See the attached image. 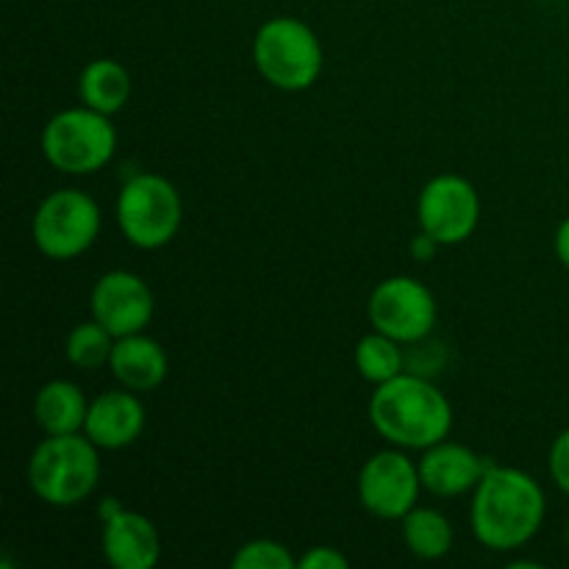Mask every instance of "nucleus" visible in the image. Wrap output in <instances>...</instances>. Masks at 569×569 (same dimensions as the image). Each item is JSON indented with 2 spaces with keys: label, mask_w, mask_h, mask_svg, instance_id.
<instances>
[{
  "label": "nucleus",
  "mask_w": 569,
  "mask_h": 569,
  "mask_svg": "<svg viewBox=\"0 0 569 569\" xmlns=\"http://www.w3.org/2000/svg\"><path fill=\"white\" fill-rule=\"evenodd\" d=\"M372 331L403 342H420L437 326V300L431 289L411 276H392L372 289L367 300Z\"/></svg>",
  "instance_id": "8"
},
{
  "label": "nucleus",
  "mask_w": 569,
  "mask_h": 569,
  "mask_svg": "<svg viewBox=\"0 0 569 569\" xmlns=\"http://www.w3.org/2000/svg\"><path fill=\"white\" fill-rule=\"evenodd\" d=\"M100 226L103 217L94 198L81 189H56L33 211L31 237L42 256L70 261L92 248Z\"/></svg>",
  "instance_id": "7"
},
{
  "label": "nucleus",
  "mask_w": 569,
  "mask_h": 569,
  "mask_svg": "<svg viewBox=\"0 0 569 569\" xmlns=\"http://www.w3.org/2000/svg\"><path fill=\"white\" fill-rule=\"evenodd\" d=\"M420 467L400 450L370 456L359 472V500L378 520H403L420 500Z\"/></svg>",
  "instance_id": "10"
},
{
  "label": "nucleus",
  "mask_w": 569,
  "mask_h": 569,
  "mask_svg": "<svg viewBox=\"0 0 569 569\" xmlns=\"http://www.w3.org/2000/svg\"><path fill=\"white\" fill-rule=\"evenodd\" d=\"M117 150V131L109 114L78 106L50 117L42 131V153L50 167L67 176H92L103 170Z\"/></svg>",
  "instance_id": "5"
},
{
  "label": "nucleus",
  "mask_w": 569,
  "mask_h": 569,
  "mask_svg": "<svg viewBox=\"0 0 569 569\" xmlns=\"http://www.w3.org/2000/svg\"><path fill=\"white\" fill-rule=\"evenodd\" d=\"M417 220L439 244H459L472 237L481 220V198L467 178L445 172L422 187Z\"/></svg>",
  "instance_id": "9"
},
{
  "label": "nucleus",
  "mask_w": 569,
  "mask_h": 569,
  "mask_svg": "<svg viewBox=\"0 0 569 569\" xmlns=\"http://www.w3.org/2000/svg\"><path fill=\"white\" fill-rule=\"evenodd\" d=\"M567 545H569V522H567Z\"/></svg>",
  "instance_id": "26"
},
{
  "label": "nucleus",
  "mask_w": 569,
  "mask_h": 569,
  "mask_svg": "<svg viewBox=\"0 0 569 569\" xmlns=\"http://www.w3.org/2000/svg\"><path fill=\"white\" fill-rule=\"evenodd\" d=\"M89 309L100 326L109 328L114 339L142 333L156 315L153 289L144 278L128 270H111L94 281Z\"/></svg>",
  "instance_id": "11"
},
{
  "label": "nucleus",
  "mask_w": 569,
  "mask_h": 569,
  "mask_svg": "<svg viewBox=\"0 0 569 569\" xmlns=\"http://www.w3.org/2000/svg\"><path fill=\"white\" fill-rule=\"evenodd\" d=\"M417 467H420L422 489L437 498H459V495L470 492L489 470V465L476 450L459 442H448V439L431 445Z\"/></svg>",
  "instance_id": "14"
},
{
  "label": "nucleus",
  "mask_w": 569,
  "mask_h": 569,
  "mask_svg": "<svg viewBox=\"0 0 569 569\" xmlns=\"http://www.w3.org/2000/svg\"><path fill=\"white\" fill-rule=\"evenodd\" d=\"M233 569H298V559L276 539H253L233 553Z\"/></svg>",
  "instance_id": "21"
},
{
  "label": "nucleus",
  "mask_w": 569,
  "mask_h": 569,
  "mask_svg": "<svg viewBox=\"0 0 569 569\" xmlns=\"http://www.w3.org/2000/svg\"><path fill=\"white\" fill-rule=\"evenodd\" d=\"M356 370L370 383H387L403 372V353L398 339L381 331H372L356 345Z\"/></svg>",
  "instance_id": "19"
},
{
  "label": "nucleus",
  "mask_w": 569,
  "mask_h": 569,
  "mask_svg": "<svg viewBox=\"0 0 569 569\" xmlns=\"http://www.w3.org/2000/svg\"><path fill=\"white\" fill-rule=\"evenodd\" d=\"M439 248H442V244H439L431 233L422 231L420 237H415V242H411V256H415L417 261H431Z\"/></svg>",
  "instance_id": "24"
},
{
  "label": "nucleus",
  "mask_w": 569,
  "mask_h": 569,
  "mask_svg": "<svg viewBox=\"0 0 569 569\" xmlns=\"http://www.w3.org/2000/svg\"><path fill=\"white\" fill-rule=\"evenodd\" d=\"M403 542L411 550V556L422 561L445 559L453 548V526L448 517L437 509H426V506H415L409 515L403 517Z\"/></svg>",
  "instance_id": "18"
},
{
  "label": "nucleus",
  "mask_w": 569,
  "mask_h": 569,
  "mask_svg": "<svg viewBox=\"0 0 569 569\" xmlns=\"http://www.w3.org/2000/svg\"><path fill=\"white\" fill-rule=\"evenodd\" d=\"M553 244H556V256H559V261L569 270V217L567 220H561V226L556 228Z\"/></svg>",
  "instance_id": "25"
},
{
  "label": "nucleus",
  "mask_w": 569,
  "mask_h": 569,
  "mask_svg": "<svg viewBox=\"0 0 569 569\" xmlns=\"http://www.w3.org/2000/svg\"><path fill=\"white\" fill-rule=\"evenodd\" d=\"M133 81L131 72L114 59H94L89 61L81 70L78 78V94H81V103L89 109L100 111V114H117V111L126 109V103L131 100Z\"/></svg>",
  "instance_id": "17"
},
{
  "label": "nucleus",
  "mask_w": 569,
  "mask_h": 569,
  "mask_svg": "<svg viewBox=\"0 0 569 569\" xmlns=\"http://www.w3.org/2000/svg\"><path fill=\"white\" fill-rule=\"evenodd\" d=\"M100 517H103L100 548L111 567L150 569L159 565L161 537L150 517L122 509L117 500H103Z\"/></svg>",
  "instance_id": "12"
},
{
  "label": "nucleus",
  "mask_w": 569,
  "mask_h": 569,
  "mask_svg": "<svg viewBox=\"0 0 569 569\" xmlns=\"http://www.w3.org/2000/svg\"><path fill=\"white\" fill-rule=\"evenodd\" d=\"M550 476H553L556 487L569 495V428L556 437L553 448H550Z\"/></svg>",
  "instance_id": "22"
},
{
  "label": "nucleus",
  "mask_w": 569,
  "mask_h": 569,
  "mask_svg": "<svg viewBox=\"0 0 569 569\" xmlns=\"http://www.w3.org/2000/svg\"><path fill=\"white\" fill-rule=\"evenodd\" d=\"M109 367L120 387L131 389V392H153L164 383L170 361H167L164 348L156 339L144 337L142 331L117 339Z\"/></svg>",
  "instance_id": "15"
},
{
  "label": "nucleus",
  "mask_w": 569,
  "mask_h": 569,
  "mask_svg": "<svg viewBox=\"0 0 569 569\" xmlns=\"http://www.w3.org/2000/svg\"><path fill=\"white\" fill-rule=\"evenodd\" d=\"M144 406L131 389H109L89 403L83 433L103 450H122L144 431Z\"/></svg>",
  "instance_id": "13"
},
{
  "label": "nucleus",
  "mask_w": 569,
  "mask_h": 569,
  "mask_svg": "<svg viewBox=\"0 0 569 569\" xmlns=\"http://www.w3.org/2000/svg\"><path fill=\"white\" fill-rule=\"evenodd\" d=\"M89 403L72 381H50L33 398V420L48 437L81 433Z\"/></svg>",
  "instance_id": "16"
},
{
  "label": "nucleus",
  "mask_w": 569,
  "mask_h": 569,
  "mask_svg": "<svg viewBox=\"0 0 569 569\" xmlns=\"http://www.w3.org/2000/svg\"><path fill=\"white\" fill-rule=\"evenodd\" d=\"M472 492L476 495H472L470 522L483 548L498 553L522 548L542 528L548 500L537 478L528 472L489 465Z\"/></svg>",
  "instance_id": "1"
},
{
  "label": "nucleus",
  "mask_w": 569,
  "mask_h": 569,
  "mask_svg": "<svg viewBox=\"0 0 569 569\" xmlns=\"http://www.w3.org/2000/svg\"><path fill=\"white\" fill-rule=\"evenodd\" d=\"M372 428L395 448L428 450L448 439L453 428V409L445 392L420 376L400 372L387 383H378L370 398Z\"/></svg>",
  "instance_id": "2"
},
{
  "label": "nucleus",
  "mask_w": 569,
  "mask_h": 569,
  "mask_svg": "<svg viewBox=\"0 0 569 569\" xmlns=\"http://www.w3.org/2000/svg\"><path fill=\"white\" fill-rule=\"evenodd\" d=\"M348 567H350L348 556L339 553L337 548H326V545L311 548L309 553H303L298 559V569H348Z\"/></svg>",
  "instance_id": "23"
},
{
  "label": "nucleus",
  "mask_w": 569,
  "mask_h": 569,
  "mask_svg": "<svg viewBox=\"0 0 569 569\" xmlns=\"http://www.w3.org/2000/svg\"><path fill=\"white\" fill-rule=\"evenodd\" d=\"M28 483L42 503L67 509L87 500L100 483L98 445L87 433H59L33 448Z\"/></svg>",
  "instance_id": "3"
},
{
  "label": "nucleus",
  "mask_w": 569,
  "mask_h": 569,
  "mask_svg": "<svg viewBox=\"0 0 569 569\" xmlns=\"http://www.w3.org/2000/svg\"><path fill=\"white\" fill-rule=\"evenodd\" d=\"M183 222L178 189L156 172L128 178L117 198V226L122 237L139 250H159L176 239Z\"/></svg>",
  "instance_id": "6"
},
{
  "label": "nucleus",
  "mask_w": 569,
  "mask_h": 569,
  "mask_svg": "<svg viewBox=\"0 0 569 569\" xmlns=\"http://www.w3.org/2000/svg\"><path fill=\"white\" fill-rule=\"evenodd\" d=\"M253 61L270 87L303 92L322 72V44L298 17H272L256 31Z\"/></svg>",
  "instance_id": "4"
},
{
  "label": "nucleus",
  "mask_w": 569,
  "mask_h": 569,
  "mask_svg": "<svg viewBox=\"0 0 569 569\" xmlns=\"http://www.w3.org/2000/svg\"><path fill=\"white\" fill-rule=\"evenodd\" d=\"M114 333L98 320L78 322L64 342V356L76 370H98V367L109 365L111 350H114Z\"/></svg>",
  "instance_id": "20"
}]
</instances>
